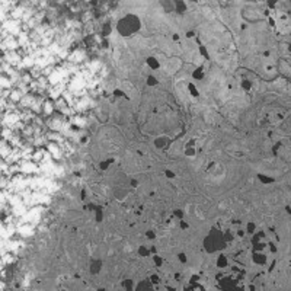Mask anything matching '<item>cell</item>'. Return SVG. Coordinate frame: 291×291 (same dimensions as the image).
Here are the masks:
<instances>
[{"label": "cell", "instance_id": "6da1fadb", "mask_svg": "<svg viewBox=\"0 0 291 291\" xmlns=\"http://www.w3.org/2000/svg\"><path fill=\"white\" fill-rule=\"evenodd\" d=\"M138 19L135 18V16H133V15H130V16H127V18H124L122 21H120V24H118V31L121 32L122 35H130V34H133L134 31H137L138 29Z\"/></svg>", "mask_w": 291, "mask_h": 291}, {"label": "cell", "instance_id": "7a4b0ae2", "mask_svg": "<svg viewBox=\"0 0 291 291\" xmlns=\"http://www.w3.org/2000/svg\"><path fill=\"white\" fill-rule=\"evenodd\" d=\"M19 120V117L16 115V114H10V115H7L6 118H4V122L7 124V125H13L15 122H18Z\"/></svg>", "mask_w": 291, "mask_h": 291}, {"label": "cell", "instance_id": "3957f363", "mask_svg": "<svg viewBox=\"0 0 291 291\" xmlns=\"http://www.w3.org/2000/svg\"><path fill=\"white\" fill-rule=\"evenodd\" d=\"M49 151H51V154L54 156V157H60V154H61V150H60V147L55 144H49L48 146Z\"/></svg>", "mask_w": 291, "mask_h": 291}, {"label": "cell", "instance_id": "277c9868", "mask_svg": "<svg viewBox=\"0 0 291 291\" xmlns=\"http://www.w3.org/2000/svg\"><path fill=\"white\" fill-rule=\"evenodd\" d=\"M22 170H24L25 173H31V172H35L37 170V166H35V163H24Z\"/></svg>", "mask_w": 291, "mask_h": 291}, {"label": "cell", "instance_id": "5b68a950", "mask_svg": "<svg viewBox=\"0 0 291 291\" xmlns=\"http://www.w3.org/2000/svg\"><path fill=\"white\" fill-rule=\"evenodd\" d=\"M42 108H44V112H45L47 115H51V114H52V111H54V106H52V103H51V102H45Z\"/></svg>", "mask_w": 291, "mask_h": 291}, {"label": "cell", "instance_id": "8992f818", "mask_svg": "<svg viewBox=\"0 0 291 291\" xmlns=\"http://www.w3.org/2000/svg\"><path fill=\"white\" fill-rule=\"evenodd\" d=\"M166 144H168V138H166V137H160V138H157V140H156V146H157L159 148L166 147Z\"/></svg>", "mask_w": 291, "mask_h": 291}, {"label": "cell", "instance_id": "52a82bcc", "mask_svg": "<svg viewBox=\"0 0 291 291\" xmlns=\"http://www.w3.org/2000/svg\"><path fill=\"white\" fill-rule=\"evenodd\" d=\"M22 96H24V93H21L19 90H15V92L10 95V99H12V100H15V102H18V100H21V99H22Z\"/></svg>", "mask_w": 291, "mask_h": 291}, {"label": "cell", "instance_id": "ba28073f", "mask_svg": "<svg viewBox=\"0 0 291 291\" xmlns=\"http://www.w3.org/2000/svg\"><path fill=\"white\" fill-rule=\"evenodd\" d=\"M147 63H148V66H150L151 69H157V67L160 66V64L156 61V58H148V60H147Z\"/></svg>", "mask_w": 291, "mask_h": 291}, {"label": "cell", "instance_id": "9c48e42d", "mask_svg": "<svg viewBox=\"0 0 291 291\" xmlns=\"http://www.w3.org/2000/svg\"><path fill=\"white\" fill-rule=\"evenodd\" d=\"M1 85H3V87H9V86H12V83H9V79H6V76H4V74L1 76Z\"/></svg>", "mask_w": 291, "mask_h": 291}, {"label": "cell", "instance_id": "30bf717a", "mask_svg": "<svg viewBox=\"0 0 291 291\" xmlns=\"http://www.w3.org/2000/svg\"><path fill=\"white\" fill-rule=\"evenodd\" d=\"M148 85H157V80H156L154 77L150 76V77H148Z\"/></svg>", "mask_w": 291, "mask_h": 291}]
</instances>
